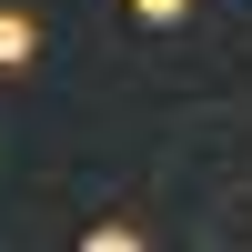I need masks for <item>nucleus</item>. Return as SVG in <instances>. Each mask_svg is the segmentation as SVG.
<instances>
[{"instance_id":"obj_2","label":"nucleus","mask_w":252,"mask_h":252,"mask_svg":"<svg viewBox=\"0 0 252 252\" xmlns=\"http://www.w3.org/2000/svg\"><path fill=\"white\" fill-rule=\"evenodd\" d=\"M81 242H91V252H141V232H131V222H91Z\"/></svg>"},{"instance_id":"obj_3","label":"nucleus","mask_w":252,"mask_h":252,"mask_svg":"<svg viewBox=\"0 0 252 252\" xmlns=\"http://www.w3.org/2000/svg\"><path fill=\"white\" fill-rule=\"evenodd\" d=\"M131 10H141V20H152V31H172V20H182V10H192V0H131Z\"/></svg>"},{"instance_id":"obj_1","label":"nucleus","mask_w":252,"mask_h":252,"mask_svg":"<svg viewBox=\"0 0 252 252\" xmlns=\"http://www.w3.org/2000/svg\"><path fill=\"white\" fill-rule=\"evenodd\" d=\"M40 61V20L31 10H0V71H31Z\"/></svg>"}]
</instances>
